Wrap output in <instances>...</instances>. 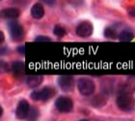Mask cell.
Here are the masks:
<instances>
[{"label":"cell","instance_id":"1","mask_svg":"<svg viewBox=\"0 0 135 121\" xmlns=\"http://www.w3.org/2000/svg\"><path fill=\"white\" fill-rule=\"evenodd\" d=\"M117 106L121 110L130 111L135 106V98L131 93L123 92L117 98Z\"/></svg>","mask_w":135,"mask_h":121},{"label":"cell","instance_id":"2","mask_svg":"<svg viewBox=\"0 0 135 121\" xmlns=\"http://www.w3.org/2000/svg\"><path fill=\"white\" fill-rule=\"evenodd\" d=\"M56 94V90L53 87L46 86L39 91H34L31 93V99L35 101H47Z\"/></svg>","mask_w":135,"mask_h":121},{"label":"cell","instance_id":"3","mask_svg":"<svg viewBox=\"0 0 135 121\" xmlns=\"http://www.w3.org/2000/svg\"><path fill=\"white\" fill-rule=\"evenodd\" d=\"M77 88L80 94L83 96H90L95 92L96 85L94 83L93 80L89 79H80L77 82Z\"/></svg>","mask_w":135,"mask_h":121},{"label":"cell","instance_id":"4","mask_svg":"<svg viewBox=\"0 0 135 121\" xmlns=\"http://www.w3.org/2000/svg\"><path fill=\"white\" fill-rule=\"evenodd\" d=\"M55 107L60 113H70L73 109V103L69 97L61 96L55 102Z\"/></svg>","mask_w":135,"mask_h":121},{"label":"cell","instance_id":"5","mask_svg":"<svg viewBox=\"0 0 135 121\" xmlns=\"http://www.w3.org/2000/svg\"><path fill=\"white\" fill-rule=\"evenodd\" d=\"M8 28L12 39L14 41H20L22 39L24 31H23V27L18 23L12 20L8 23Z\"/></svg>","mask_w":135,"mask_h":121},{"label":"cell","instance_id":"6","mask_svg":"<svg viewBox=\"0 0 135 121\" xmlns=\"http://www.w3.org/2000/svg\"><path fill=\"white\" fill-rule=\"evenodd\" d=\"M93 25L90 21H82L77 25L76 27V34L78 35L79 37H82V38H86V37H89L92 35L93 33Z\"/></svg>","mask_w":135,"mask_h":121},{"label":"cell","instance_id":"7","mask_svg":"<svg viewBox=\"0 0 135 121\" xmlns=\"http://www.w3.org/2000/svg\"><path fill=\"white\" fill-rule=\"evenodd\" d=\"M59 87L65 92L73 91L74 86V79L71 76H61L58 79Z\"/></svg>","mask_w":135,"mask_h":121},{"label":"cell","instance_id":"8","mask_svg":"<svg viewBox=\"0 0 135 121\" xmlns=\"http://www.w3.org/2000/svg\"><path fill=\"white\" fill-rule=\"evenodd\" d=\"M29 109H30V106H29V103L26 100H21L20 101L17 107V110H16V115L18 119H24L26 118V116L28 114Z\"/></svg>","mask_w":135,"mask_h":121},{"label":"cell","instance_id":"9","mask_svg":"<svg viewBox=\"0 0 135 121\" xmlns=\"http://www.w3.org/2000/svg\"><path fill=\"white\" fill-rule=\"evenodd\" d=\"M20 12L17 8H6L0 11V17L6 20H15L20 17Z\"/></svg>","mask_w":135,"mask_h":121},{"label":"cell","instance_id":"10","mask_svg":"<svg viewBox=\"0 0 135 121\" xmlns=\"http://www.w3.org/2000/svg\"><path fill=\"white\" fill-rule=\"evenodd\" d=\"M31 16L33 19L40 20L45 16V8L42 3H35L31 8Z\"/></svg>","mask_w":135,"mask_h":121},{"label":"cell","instance_id":"11","mask_svg":"<svg viewBox=\"0 0 135 121\" xmlns=\"http://www.w3.org/2000/svg\"><path fill=\"white\" fill-rule=\"evenodd\" d=\"M44 80V77L42 76H29L26 79V83L29 87L35 88L38 87Z\"/></svg>","mask_w":135,"mask_h":121},{"label":"cell","instance_id":"12","mask_svg":"<svg viewBox=\"0 0 135 121\" xmlns=\"http://www.w3.org/2000/svg\"><path fill=\"white\" fill-rule=\"evenodd\" d=\"M24 63L22 61H15L12 64V71L16 77H20L24 74Z\"/></svg>","mask_w":135,"mask_h":121},{"label":"cell","instance_id":"13","mask_svg":"<svg viewBox=\"0 0 135 121\" xmlns=\"http://www.w3.org/2000/svg\"><path fill=\"white\" fill-rule=\"evenodd\" d=\"M118 39L122 42H130L132 41V39H134V34L130 31H122L118 35Z\"/></svg>","mask_w":135,"mask_h":121},{"label":"cell","instance_id":"14","mask_svg":"<svg viewBox=\"0 0 135 121\" xmlns=\"http://www.w3.org/2000/svg\"><path fill=\"white\" fill-rule=\"evenodd\" d=\"M106 104V98L102 95H98L92 100V105L96 107H103L104 105Z\"/></svg>","mask_w":135,"mask_h":121},{"label":"cell","instance_id":"15","mask_svg":"<svg viewBox=\"0 0 135 121\" xmlns=\"http://www.w3.org/2000/svg\"><path fill=\"white\" fill-rule=\"evenodd\" d=\"M40 116L39 110L36 107H30L28 111V114L26 116V118L28 121H37Z\"/></svg>","mask_w":135,"mask_h":121},{"label":"cell","instance_id":"16","mask_svg":"<svg viewBox=\"0 0 135 121\" xmlns=\"http://www.w3.org/2000/svg\"><path fill=\"white\" fill-rule=\"evenodd\" d=\"M53 33L55 36L59 37V38H62V37L65 36L66 29L64 28V27H62L61 25H56L53 29Z\"/></svg>","mask_w":135,"mask_h":121},{"label":"cell","instance_id":"17","mask_svg":"<svg viewBox=\"0 0 135 121\" xmlns=\"http://www.w3.org/2000/svg\"><path fill=\"white\" fill-rule=\"evenodd\" d=\"M104 36L106 38H109V39H114L117 37V35H116V31L112 27H107L104 30Z\"/></svg>","mask_w":135,"mask_h":121},{"label":"cell","instance_id":"18","mask_svg":"<svg viewBox=\"0 0 135 121\" xmlns=\"http://www.w3.org/2000/svg\"><path fill=\"white\" fill-rule=\"evenodd\" d=\"M9 71H10V67H9L8 63L1 60L0 61V74L8 73Z\"/></svg>","mask_w":135,"mask_h":121},{"label":"cell","instance_id":"19","mask_svg":"<svg viewBox=\"0 0 135 121\" xmlns=\"http://www.w3.org/2000/svg\"><path fill=\"white\" fill-rule=\"evenodd\" d=\"M36 42H50L51 39L49 37H46V36H38L35 39Z\"/></svg>","mask_w":135,"mask_h":121},{"label":"cell","instance_id":"20","mask_svg":"<svg viewBox=\"0 0 135 121\" xmlns=\"http://www.w3.org/2000/svg\"><path fill=\"white\" fill-rule=\"evenodd\" d=\"M17 51H18L20 54H24L25 53V47H24V46L18 47V48H17Z\"/></svg>","mask_w":135,"mask_h":121},{"label":"cell","instance_id":"21","mask_svg":"<svg viewBox=\"0 0 135 121\" xmlns=\"http://www.w3.org/2000/svg\"><path fill=\"white\" fill-rule=\"evenodd\" d=\"M4 40H5V36H4V34H3L2 31H0V45L4 42Z\"/></svg>","mask_w":135,"mask_h":121},{"label":"cell","instance_id":"22","mask_svg":"<svg viewBox=\"0 0 135 121\" xmlns=\"http://www.w3.org/2000/svg\"><path fill=\"white\" fill-rule=\"evenodd\" d=\"M42 1L45 2L46 4H48V5H52V4L55 3V0H42Z\"/></svg>","mask_w":135,"mask_h":121},{"label":"cell","instance_id":"23","mask_svg":"<svg viewBox=\"0 0 135 121\" xmlns=\"http://www.w3.org/2000/svg\"><path fill=\"white\" fill-rule=\"evenodd\" d=\"M14 3H17V4H22V3L26 2L27 0H12Z\"/></svg>","mask_w":135,"mask_h":121},{"label":"cell","instance_id":"24","mask_svg":"<svg viewBox=\"0 0 135 121\" xmlns=\"http://www.w3.org/2000/svg\"><path fill=\"white\" fill-rule=\"evenodd\" d=\"M129 14L132 16V17H135V9L132 8V9H130L129 10Z\"/></svg>","mask_w":135,"mask_h":121},{"label":"cell","instance_id":"25","mask_svg":"<svg viewBox=\"0 0 135 121\" xmlns=\"http://www.w3.org/2000/svg\"><path fill=\"white\" fill-rule=\"evenodd\" d=\"M2 114H3V109H2V107L0 106V116L2 115Z\"/></svg>","mask_w":135,"mask_h":121},{"label":"cell","instance_id":"26","mask_svg":"<svg viewBox=\"0 0 135 121\" xmlns=\"http://www.w3.org/2000/svg\"><path fill=\"white\" fill-rule=\"evenodd\" d=\"M79 121H89V120H87V119H81V120H79Z\"/></svg>","mask_w":135,"mask_h":121},{"label":"cell","instance_id":"27","mask_svg":"<svg viewBox=\"0 0 135 121\" xmlns=\"http://www.w3.org/2000/svg\"><path fill=\"white\" fill-rule=\"evenodd\" d=\"M0 1H1V0H0Z\"/></svg>","mask_w":135,"mask_h":121}]
</instances>
